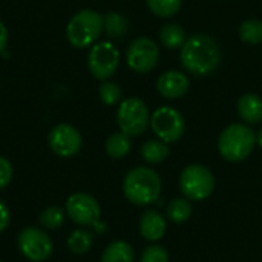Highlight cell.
<instances>
[{
  "mask_svg": "<svg viewBox=\"0 0 262 262\" xmlns=\"http://www.w3.org/2000/svg\"><path fill=\"white\" fill-rule=\"evenodd\" d=\"M140 233L147 241L161 239L166 233L164 218L155 210H147L140 220Z\"/></svg>",
  "mask_w": 262,
  "mask_h": 262,
  "instance_id": "obj_14",
  "label": "cell"
},
{
  "mask_svg": "<svg viewBox=\"0 0 262 262\" xmlns=\"http://www.w3.org/2000/svg\"><path fill=\"white\" fill-rule=\"evenodd\" d=\"M11 180H12V166L5 157H0V190L6 189Z\"/></svg>",
  "mask_w": 262,
  "mask_h": 262,
  "instance_id": "obj_28",
  "label": "cell"
},
{
  "mask_svg": "<svg viewBox=\"0 0 262 262\" xmlns=\"http://www.w3.org/2000/svg\"><path fill=\"white\" fill-rule=\"evenodd\" d=\"M146 3L155 15L167 18L180 11L183 0H146Z\"/></svg>",
  "mask_w": 262,
  "mask_h": 262,
  "instance_id": "obj_25",
  "label": "cell"
},
{
  "mask_svg": "<svg viewBox=\"0 0 262 262\" xmlns=\"http://www.w3.org/2000/svg\"><path fill=\"white\" fill-rule=\"evenodd\" d=\"M126 60L132 71L138 74H147L157 68L160 60V49L154 40L147 37H137L127 46Z\"/></svg>",
  "mask_w": 262,
  "mask_h": 262,
  "instance_id": "obj_10",
  "label": "cell"
},
{
  "mask_svg": "<svg viewBox=\"0 0 262 262\" xmlns=\"http://www.w3.org/2000/svg\"><path fill=\"white\" fill-rule=\"evenodd\" d=\"M38 223L41 227H45L46 230H57L63 226L64 223V212L57 207V206H51L48 209H45L40 216H38Z\"/></svg>",
  "mask_w": 262,
  "mask_h": 262,
  "instance_id": "obj_24",
  "label": "cell"
},
{
  "mask_svg": "<svg viewBox=\"0 0 262 262\" xmlns=\"http://www.w3.org/2000/svg\"><path fill=\"white\" fill-rule=\"evenodd\" d=\"M181 63L193 75H210L221 63V49L212 37L195 34L181 48Z\"/></svg>",
  "mask_w": 262,
  "mask_h": 262,
  "instance_id": "obj_1",
  "label": "cell"
},
{
  "mask_svg": "<svg viewBox=\"0 0 262 262\" xmlns=\"http://www.w3.org/2000/svg\"><path fill=\"white\" fill-rule=\"evenodd\" d=\"M81 135L80 132L66 123H60L54 126L48 135V144L51 150L63 158L74 157L80 152L81 149Z\"/></svg>",
  "mask_w": 262,
  "mask_h": 262,
  "instance_id": "obj_12",
  "label": "cell"
},
{
  "mask_svg": "<svg viewBox=\"0 0 262 262\" xmlns=\"http://www.w3.org/2000/svg\"><path fill=\"white\" fill-rule=\"evenodd\" d=\"M98 95H100V100L107 104V106H112V104H117L118 101H121V88L117 84V83H112V81H103L101 86L98 88Z\"/></svg>",
  "mask_w": 262,
  "mask_h": 262,
  "instance_id": "obj_26",
  "label": "cell"
},
{
  "mask_svg": "<svg viewBox=\"0 0 262 262\" xmlns=\"http://www.w3.org/2000/svg\"><path fill=\"white\" fill-rule=\"evenodd\" d=\"M6 45H8V29L5 23L0 20V54L6 49Z\"/></svg>",
  "mask_w": 262,
  "mask_h": 262,
  "instance_id": "obj_30",
  "label": "cell"
},
{
  "mask_svg": "<svg viewBox=\"0 0 262 262\" xmlns=\"http://www.w3.org/2000/svg\"><path fill=\"white\" fill-rule=\"evenodd\" d=\"M120 63V52L111 41H100L92 45L88 55V66L91 74L100 80L106 81L111 78Z\"/></svg>",
  "mask_w": 262,
  "mask_h": 262,
  "instance_id": "obj_9",
  "label": "cell"
},
{
  "mask_svg": "<svg viewBox=\"0 0 262 262\" xmlns=\"http://www.w3.org/2000/svg\"><path fill=\"white\" fill-rule=\"evenodd\" d=\"M256 144V134L247 124H229L220 135L218 149L224 160L238 163L246 160Z\"/></svg>",
  "mask_w": 262,
  "mask_h": 262,
  "instance_id": "obj_4",
  "label": "cell"
},
{
  "mask_svg": "<svg viewBox=\"0 0 262 262\" xmlns=\"http://www.w3.org/2000/svg\"><path fill=\"white\" fill-rule=\"evenodd\" d=\"M167 216L172 223H177V224L186 223L192 216V204L189 203V200L177 198L169 203Z\"/></svg>",
  "mask_w": 262,
  "mask_h": 262,
  "instance_id": "obj_22",
  "label": "cell"
},
{
  "mask_svg": "<svg viewBox=\"0 0 262 262\" xmlns=\"http://www.w3.org/2000/svg\"><path fill=\"white\" fill-rule=\"evenodd\" d=\"M124 196L135 206H149L155 203L161 192L160 175L149 167H135L124 177Z\"/></svg>",
  "mask_w": 262,
  "mask_h": 262,
  "instance_id": "obj_2",
  "label": "cell"
},
{
  "mask_svg": "<svg viewBox=\"0 0 262 262\" xmlns=\"http://www.w3.org/2000/svg\"><path fill=\"white\" fill-rule=\"evenodd\" d=\"M134 258L135 253L130 244L126 241H115L104 249L101 262H134Z\"/></svg>",
  "mask_w": 262,
  "mask_h": 262,
  "instance_id": "obj_17",
  "label": "cell"
},
{
  "mask_svg": "<svg viewBox=\"0 0 262 262\" xmlns=\"http://www.w3.org/2000/svg\"><path fill=\"white\" fill-rule=\"evenodd\" d=\"M187 40V34L183 26L177 23H167L160 29V41L167 49H180Z\"/></svg>",
  "mask_w": 262,
  "mask_h": 262,
  "instance_id": "obj_16",
  "label": "cell"
},
{
  "mask_svg": "<svg viewBox=\"0 0 262 262\" xmlns=\"http://www.w3.org/2000/svg\"><path fill=\"white\" fill-rule=\"evenodd\" d=\"M17 247L20 253L32 262L46 261L54 250L49 235L34 226L25 227L17 236Z\"/></svg>",
  "mask_w": 262,
  "mask_h": 262,
  "instance_id": "obj_7",
  "label": "cell"
},
{
  "mask_svg": "<svg viewBox=\"0 0 262 262\" xmlns=\"http://www.w3.org/2000/svg\"><path fill=\"white\" fill-rule=\"evenodd\" d=\"M239 37L244 43L259 45L262 43V21L256 18H249L239 26Z\"/></svg>",
  "mask_w": 262,
  "mask_h": 262,
  "instance_id": "obj_23",
  "label": "cell"
},
{
  "mask_svg": "<svg viewBox=\"0 0 262 262\" xmlns=\"http://www.w3.org/2000/svg\"><path fill=\"white\" fill-rule=\"evenodd\" d=\"M104 29V17L94 9H81L72 15L66 26L68 41L77 48L84 49L98 40Z\"/></svg>",
  "mask_w": 262,
  "mask_h": 262,
  "instance_id": "obj_3",
  "label": "cell"
},
{
  "mask_svg": "<svg viewBox=\"0 0 262 262\" xmlns=\"http://www.w3.org/2000/svg\"><path fill=\"white\" fill-rule=\"evenodd\" d=\"M180 187L189 200L201 201L212 195L215 189V178L206 166L190 164L184 167L180 175Z\"/></svg>",
  "mask_w": 262,
  "mask_h": 262,
  "instance_id": "obj_6",
  "label": "cell"
},
{
  "mask_svg": "<svg viewBox=\"0 0 262 262\" xmlns=\"http://www.w3.org/2000/svg\"><path fill=\"white\" fill-rule=\"evenodd\" d=\"M189 86H190L189 77L180 71H167L157 81L158 92L167 100L181 98L189 91Z\"/></svg>",
  "mask_w": 262,
  "mask_h": 262,
  "instance_id": "obj_13",
  "label": "cell"
},
{
  "mask_svg": "<svg viewBox=\"0 0 262 262\" xmlns=\"http://www.w3.org/2000/svg\"><path fill=\"white\" fill-rule=\"evenodd\" d=\"M256 143L259 144V147H262V129L258 132V135H256Z\"/></svg>",
  "mask_w": 262,
  "mask_h": 262,
  "instance_id": "obj_31",
  "label": "cell"
},
{
  "mask_svg": "<svg viewBox=\"0 0 262 262\" xmlns=\"http://www.w3.org/2000/svg\"><path fill=\"white\" fill-rule=\"evenodd\" d=\"M117 123L121 132L129 137L144 134L150 124V115L146 103L137 97L123 100L117 111Z\"/></svg>",
  "mask_w": 262,
  "mask_h": 262,
  "instance_id": "obj_5",
  "label": "cell"
},
{
  "mask_svg": "<svg viewBox=\"0 0 262 262\" xmlns=\"http://www.w3.org/2000/svg\"><path fill=\"white\" fill-rule=\"evenodd\" d=\"M130 147H132L130 137L123 134V132L112 134L106 140V154L114 160L124 158L130 152Z\"/></svg>",
  "mask_w": 262,
  "mask_h": 262,
  "instance_id": "obj_18",
  "label": "cell"
},
{
  "mask_svg": "<svg viewBox=\"0 0 262 262\" xmlns=\"http://www.w3.org/2000/svg\"><path fill=\"white\" fill-rule=\"evenodd\" d=\"M0 262H3V261H0Z\"/></svg>",
  "mask_w": 262,
  "mask_h": 262,
  "instance_id": "obj_32",
  "label": "cell"
},
{
  "mask_svg": "<svg viewBox=\"0 0 262 262\" xmlns=\"http://www.w3.org/2000/svg\"><path fill=\"white\" fill-rule=\"evenodd\" d=\"M11 223V212H9V207L0 200V233L5 232L8 229Z\"/></svg>",
  "mask_w": 262,
  "mask_h": 262,
  "instance_id": "obj_29",
  "label": "cell"
},
{
  "mask_svg": "<svg viewBox=\"0 0 262 262\" xmlns=\"http://www.w3.org/2000/svg\"><path fill=\"white\" fill-rule=\"evenodd\" d=\"M94 244V236L91 232L84 229H77L74 230L69 238H68V249L74 255H84L92 249Z\"/></svg>",
  "mask_w": 262,
  "mask_h": 262,
  "instance_id": "obj_20",
  "label": "cell"
},
{
  "mask_svg": "<svg viewBox=\"0 0 262 262\" xmlns=\"http://www.w3.org/2000/svg\"><path fill=\"white\" fill-rule=\"evenodd\" d=\"M169 255L164 247L161 246H150L147 247L143 255H141V262H167Z\"/></svg>",
  "mask_w": 262,
  "mask_h": 262,
  "instance_id": "obj_27",
  "label": "cell"
},
{
  "mask_svg": "<svg viewBox=\"0 0 262 262\" xmlns=\"http://www.w3.org/2000/svg\"><path fill=\"white\" fill-rule=\"evenodd\" d=\"M141 157L149 164H158L169 157V146L161 140H149L141 147Z\"/></svg>",
  "mask_w": 262,
  "mask_h": 262,
  "instance_id": "obj_19",
  "label": "cell"
},
{
  "mask_svg": "<svg viewBox=\"0 0 262 262\" xmlns=\"http://www.w3.org/2000/svg\"><path fill=\"white\" fill-rule=\"evenodd\" d=\"M238 114L247 124L262 121V98L256 94H244L238 100Z\"/></svg>",
  "mask_w": 262,
  "mask_h": 262,
  "instance_id": "obj_15",
  "label": "cell"
},
{
  "mask_svg": "<svg viewBox=\"0 0 262 262\" xmlns=\"http://www.w3.org/2000/svg\"><path fill=\"white\" fill-rule=\"evenodd\" d=\"M100 213H101V209H100L98 201L89 193L77 192V193H72L66 201V215L77 226L104 227L98 224Z\"/></svg>",
  "mask_w": 262,
  "mask_h": 262,
  "instance_id": "obj_11",
  "label": "cell"
},
{
  "mask_svg": "<svg viewBox=\"0 0 262 262\" xmlns=\"http://www.w3.org/2000/svg\"><path fill=\"white\" fill-rule=\"evenodd\" d=\"M104 31L111 38H123L129 31V21L118 12L104 15Z\"/></svg>",
  "mask_w": 262,
  "mask_h": 262,
  "instance_id": "obj_21",
  "label": "cell"
},
{
  "mask_svg": "<svg viewBox=\"0 0 262 262\" xmlns=\"http://www.w3.org/2000/svg\"><path fill=\"white\" fill-rule=\"evenodd\" d=\"M150 126L154 134L166 144L177 143L186 129L183 115L170 106L158 107L150 117Z\"/></svg>",
  "mask_w": 262,
  "mask_h": 262,
  "instance_id": "obj_8",
  "label": "cell"
}]
</instances>
